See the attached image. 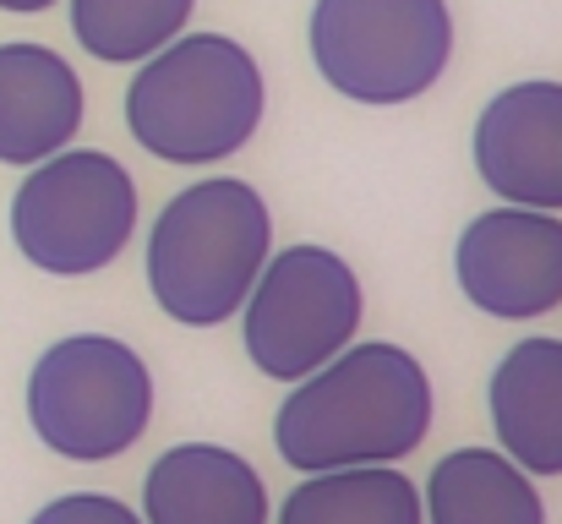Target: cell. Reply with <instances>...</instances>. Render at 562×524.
I'll return each mask as SVG.
<instances>
[{"label": "cell", "instance_id": "cell-1", "mask_svg": "<svg viewBox=\"0 0 562 524\" xmlns=\"http://www.w3.org/2000/svg\"><path fill=\"white\" fill-rule=\"evenodd\" d=\"M431 426V382L398 345H345L279 404L273 443L290 470L393 465Z\"/></svg>", "mask_w": 562, "mask_h": 524}, {"label": "cell", "instance_id": "cell-2", "mask_svg": "<svg viewBox=\"0 0 562 524\" xmlns=\"http://www.w3.org/2000/svg\"><path fill=\"white\" fill-rule=\"evenodd\" d=\"M262 71L224 33H176L126 88L132 137L165 165H218L262 126Z\"/></svg>", "mask_w": 562, "mask_h": 524}, {"label": "cell", "instance_id": "cell-3", "mask_svg": "<svg viewBox=\"0 0 562 524\" xmlns=\"http://www.w3.org/2000/svg\"><path fill=\"white\" fill-rule=\"evenodd\" d=\"M273 246L268 202L246 180H196L165 202L148 235V290L187 328L229 323Z\"/></svg>", "mask_w": 562, "mask_h": 524}, {"label": "cell", "instance_id": "cell-4", "mask_svg": "<svg viewBox=\"0 0 562 524\" xmlns=\"http://www.w3.org/2000/svg\"><path fill=\"white\" fill-rule=\"evenodd\" d=\"M27 421L60 459H115L154 421V371L110 334H71L38 355L27 377Z\"/></svg>", "mask_w": 562, "mask_h": 524}, {"label": "cell", "instance_id": "cell-5", "mask_svg": "<svg viewBox=\"0 0 562 524\" xmlns=\"http://www.w3.org/2000/svg\"><path fill=\"white\" fill-rule=\"evenodd\" d=\"M448 0H317L312 60L356 104H409L448 71Z\"/></svg>", "mask_w": 562, "mask_h": 524}, {"label": "cell", "instance_id": "cell-6", "mask_svg": "<svg viewBox=\"0 0 562 524\" xmlns=\"http://www.w3.org/2000/svg\"><path fill=\"white\" fill-rule=\"evenodd\" d=\"M137 230V186L110 154H49L11 197L16 252L60 279L110 268Z\"/></svg>", "mask_w": 562, "mask_h": 524}, {"label": "cell", "instance_id": "cell-7", "mask_svg": "<svg viewBox=\"0 0 562 524\" xmlns=\"http://www.w3.org/2000/svg\"><path fill=\"white\" fill-rule=\"evenodd\" d=\"M361 328V279L328 246H290L262 263L246 296V355L273 382H301Z\"/></svg>", "mask_w": 562, "mask_h": 524}, {"label": "cell", "instance_id": "cell-8", "mask_svg": "<svg viewBox=\"0 0 562 524\" xmlns=\"http://www.w3.org/2000/svg\"><path fill=\"white\" fill-rule=\"evenodd\" d=\"M453 274L470 306L486 317H541L562 306V219L547 208H492L464 224Z\"/></svg>", "mask_w": 562, "mask_h": 524}, {"label": "cell", "instance_id": "cell-9", "mask_svg": "<svg viewBox=\"0 0 562 524\" xmlns=\"http://www.w3.org/2000/svg\"><path fill=\"white\" fill-rule=\"evenodd\" d=\"M475 170L503 202L562 213V82H514L481 110Z\"/></svg>", "mask_w": 562, "mask_h": 524}, {"label": "cell", "instance_id": "cell-10", "mask_svg": "<svg viewBox=\"0 0 562 524\" xmlns=\"http://www.w3.org/2000/svg\"><path fill=\"white\" fill-rule=\"evenodd\" d=\"M82 126V82L44 44H0V165H38Z\"/></svg>", "mask_w": 562, "mask_h": 524}, {"label": "cell", "instance_id": "cell-11", "mask_svg": "<svg viewBox=\"0 0 562 524\" xmlns=\"http://www.w3.org/2000/svg\"><path fill=\"white\" fill-rule=\"evenodd\" d=\"M143 509L148 524H268V492L240 454L181 443L154 459Z\"/></svg>", "mask_w": 562, "mask_h": 524}, {"label": "cell", "instance_id": "cell-12", "mask_svg": "<svg viewBox=\"0 0 562 524\" xmlns=\"http://www.w3.org/2000/svg\"><path fill=\"white\" fill-rule=\"evenodd\" d=\"M492 426L530 476H562V339H525L492 371Z\"/></svg>", "mask_w": 562, "mask_h": 524}, {"label": "cell", "instance_id": "cell-13", "mask_svg": "<svg viewBox=\"0 0 562 524\" xmlns=\"http://www.w3.org/2000/svg\"><path fill=\"white\" fill-rule=\"evenodd\" d=\"M426 520L431 524H547V503L508 454L497 448H459L437 459L426 481Z\"/></svg>", "mask_w": 562, "mask_h": 524}, {"label": "cell", "instance_id": "cell-14", "mask_svg": "<svg viewBox=\"0 0 562 524\" xmlns=\"http://www.w3.org/2000/svg\"><path fill=\"white\" fill-rule=\"evenodd\" d=\"M420 492L393 465H345V470H312L301 481L279 524H420Z\"/></svg>", "mask_w": 562, "mask_h": 524}, {"label": "cell", "instance_id": "cell-15", "mask_svg": "<svg viewBox=\"0 0 562 524\" xmlns=\"http://www.w3.org/2000/svg\"><path fill=\"white\" fill-rule=\"evenodd\" d=\"M196 0H71V33L93 60H148L187 27Z\"/></svg>", "mask_w": 562, "mask_h": 524}, {"label": "cell", "instance_id": "cell-16", "mask_svg": "<svg viewBox=\"0 0 562 524\" xmlns=\"http://www.w3.org/2000/svg\"><path fill=\"white\" fill-rule=\"evenodd\" d=\"M33 524H143L121 498H104V492H71V498H55L44 503Z\"/></svg>", "mask_w": 562, "mask_h": 524}, {"label": "cell", "instance_id": "cell-17", "mask_svg": "<svg viewBox=\"0 0 562 524\" xmlns=\"http://www.w3.org/2000/svg\"><path fill=\"white\" fill-rule=\"evenodd\" d=\"M55 0H0V11H49Z\"/></svg>", "mask_w": 562, "mask_h": 524}]
</instances>
